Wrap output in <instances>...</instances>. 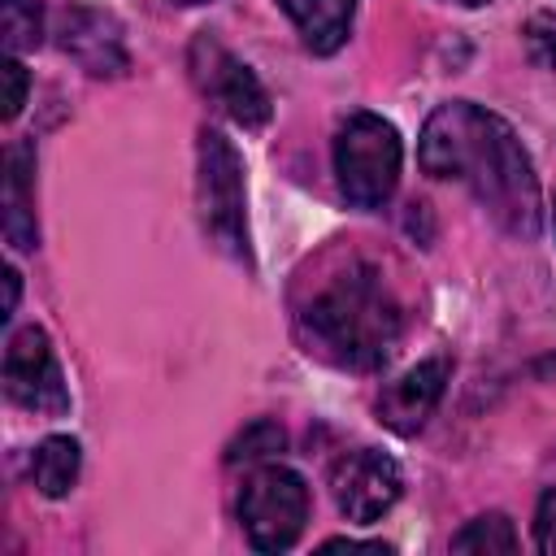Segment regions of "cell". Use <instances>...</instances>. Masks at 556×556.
<instances>
[{"label": "cell", "instance_id": "5", "mask_svg": "<svg viewBox=\"0 0 556 556\" xmlns=\"http://www.w3.org/2000/svg\"><path fill=\"white\" fill-rule=\"evenodd\" d=\"M239 521L256 552H287L308 521V486L287 465H265L243 482Z\"/></svg>", "mask_w": 556, "mask_h": 556}, {"label": "cell", "instance_id": "10", "mask_svg": "<svg viewBox=\"0 0 556 556\" xmlns=\"http://www.w3.org/2000/svg\"><path fill=\"white\" fill-rule=\"evenodd\" d=\"M443 387H447V361L443 356L413 365L408 374L387 382V391L378 395V421L391 426L395 434H417L430 421V413L439 408Z\"/></svg>", "mask_w": 556, "mask_h": 556}, {"label": "cell", "instance_id": "15", "mask_svg": "<svg viewBox=\"0 0 556 556\" xmlns=\"http://www.w3.org/2000/svg\"><path fill=\"white\" fill-rule=\"evenodd\" d=\"M0 35L9 52H30L43 39V9L39 0H0Z\"/></svg>", "mask_w": 556, "mask_h": 556}, {"label": "cell", "instance_id": "17", "mask_svg": "<svg viewBox=\"0 0 556 556\" xmlns=\"http://www.w3.org/2000/svg\"><path fill=\"white\" fill-rule=\"evenodd\" d=\"M526 52L534 65L556 70V13H534L526 26Z\"/></svg>", "mask_w": 556, "mask_h": 556}, {"label": "cell", "instance_id": "4", "mask_svg": "<svg viewBox=\"0 0 556 556\" xmlns=\"http://www.w3.org/2000/svg\"><path fill=\"white\" fill-rule=\"evenodd\" d=\"M200 217L222 252L248 261V213H243V161L222 130H200Z\"/></svg>", "mask_w": 556, "mask_h": 556}, {"label": "cell", "instance_id": "18", "mask_svg": "<svg viewBox=\"0 0 556 556\" xmlns=\"http://www.w3.org/2000/svg\"><path fill=\"white\" fill-rule=\"evenodd\" d=\"M22 104H26V70H22L17 56L9 52V56L0 61V117L13 122V117L22 113Z\"/></svg>", "mask_w": 556, "mask_h": 556}, {"label": "cell", "instance_id": "13", "mask_svg": "<svg viewBox=\"0 0 556 556\" xmlns=\"http://www.w3.org/2000/svg\"><path fill=\"white\" fill-rule=\"evenodd\" d=\"M78 465H83L78 443H74L70 434H48V439L35 447V456H30V478H35V486H39L48 500H61V495H70L74 482H78Z\"/></svg>", "mask_w": 556, "mask_h": 556}, {"label": "cell", "instance_id": "2", "mask_svg": "<svg viewBox=\"0 0 556 556\" xmlns=\"http://www.w3.org/2000/svg\"><path fill=\"white\" fill-rule=\"evenodd\" d=\"M300 326L308 352L339 369L369 374L387 365L400 343V304L378 269L352 265L308 300Z\"/></svg>", "mask_w": 556, "mask_h": 556}, {"label": "cell", "instance_id": "21", "mask_svg": "<svg viewBox=\"0 0 556 556\" xmlns=\"http://www.w3.org/2000/svg\"><path fill=\"white\" fill-rule=\"evenodd\" d=\"M13 308H17V269H4V321L13 317Z\"/></svg>", "mask_w": 556, "mask_h": 556}, {"label": "cell", "instance_id": "12", "mask_svg": "<svg viewBox=\"0 0 556 556\" xmlns=\"http://www.w3.org/2000/svg\"><path fill=\"white\" fill-rule=\"evenodd\" d=\"M282 9L291 13V22L300 26V35L313 52L343 48L352 17H356V0H282Z\"/></svg>", "mask_w": 556, "mask_h": 556}, {"label": "cell", "instance_id": "11", "mask_svg": "<svg viewBox=\"0 0 556 556\" xmlns=\"http://www.w3.org/2000/svg\"><path fill=\"white\" fill-rule=\"evenodd\" d=\"M30 174H35V148L30 143H13L9 156H4V191H0V204H4V239L26 252L35 248V187H30Z\"/></svg>", "mask_w": 556, "mask_h": 556}, {"label": "cell", "instance_id": "1", "mask_svg": "<svg viewBox=\"0 0 556 556\" xmlns=\"http://www.w3.org/2000/svg\"><path fill=\"white\" fill-rule=\"evenodd\" d=\"M421 169L434 178L465 182L478 204L517 239H534L543 226V200L539 178L530 165V152L521 148L517 130L469 100L439 104L421 130Z\"/></svg>", "mask_w": 556, "mask_h": 556}, {"label": "cell", "instance_id": "22", "mask_svg": "<svg viewBox=\"0 0 556 556\" xmlns=\"http://www.w3.org/2000/svg\"><path fill=\"white\" fill-rule=\"evenodd\" d=\"M452 4H465V9H478V4H491V0H452Z\"/></svg>", "mask_w": 556, "mask_h": 556}, {"label": "cell", "instance_id": "8", "mask_svg": "<svg viewBox=\"0 0 556 556\" xmlns=\"http://www.w3.org/2000/svg\"><path fill=\"white\" fill-rule=\"evenodd\" d=\"M400 486H404L400 465L378 447L348 452L330 473V495H334L339 513L348 521H361V526L378 521L400 500Z\"/></svg>", "mask_w": 556, "mask_h": 556}, {"label": "cell", "instance_id": "3", "mask_svg": "<svg viewBox=\"0 0 556 556\" xmlns=\"http://www.w3.org/2000/svg\"><path fill=\"white\" fill-rule=\"evenodd\" d=\"M404 143L400 130L378 113H352L334 139V174L356 208H378L400 182Z\"/></svg>", "mask_w": 556, "mask_h": 556}, {"label": "cell", "instance_id": "20", "mask_svg": "<svg viewBox=\"0 0 556 556\" xmlns=\"http://www.w3.org/2000/svg\"><path fill=\"white\" fill-rule=\"evenodd\" d=\"M326 552H391L387 543H361V539H326Z\"/></svg>", "mask_w": 556, "mask_h": 556}, {"label": "cell", "instance_id": "16", "mask_svg": "<svg viewBox=\"0 0 556 556\" xmlns=\"http://www.w3.org/2000/svg\"><path fill=\"white\" fill-rule=\"evenodd\" d=\"M287 447V434H282V426L278 421H252V426H243L235 439H230V447H226V465H243V460H265V456H274V452H282Z\"/></svg>", "mask_w": 556, "mask_h": 556}, {"label": "cell", "instance_id": "6", "mask_svg": "<svg viewBox=\"0 0 556 556\" xmlns=\"http://www.w3.org/2000/svg\"><path fill=\"white\" fill-rule=\"evenodd\" d=\"M4 391H9L13 404H22L30 413L61 417L70 408V391H65L56 352H52V343L39 326H26L9 339V348H4Z\"/></svg>", "mask_w": 556, "mask_h": 556}, {"label": "cell", "instance_id": "19", "mask_svg": "<svg viewBox=\"0 0 556 556\" xmlns=\"http://www.w3.org/2000/svg\"><path fill=\"white\" fill-rule=\"evenodd\" d=\"M534 543H539V552H552V556H556V486L539 500V513H534Z\"/></svg>", "mask_w": 556, "mask_h": 556}, {"label": "cell", "instance_id": "7", "mask_svg": "<svg viewBox=\"0 0 556 556\" xmlns=\"http://www.w3.org/2000/svg\"><path fill=\"white\" fill-rule=\"evenodd\" d=\"M191 74H195L200 91L222 113H230L243 130H256V126L269 122V96H265L261 78L239 56H230L217 39H195V48H191Z\"/></svg>", "mask_w": 556, "mask_h": 556}, {"label": "cell", "instance_id": "9", "mask_svg": "<svg viewBox=\"0 0 556 556\" xmlns=\"http://www.w3.org/2000/svg\"><path fill=\"white\" fill-rule=\"evenodd\" d=\"M61 52L74 56L87 74L96 78H117L126 74L130 56H126V39H122V26L113 13L104 9H87V4H74L61 13Z\"/></svg>", "mask_w": 556, "mask_h": 556}, {"label": "cell", "instance_id": "23", "mask_svg": "<svg viewBox=\"0 0 556 556\" xmlns=\"http://www.w3.org/2000/svg\"><path fill=\"white\" fill-rule=\"evenodd\" d=\"M174 4H204V0H174Z\"/></svg>", "mask_w": 556, "mask_h": 556}, {"label": "cell", "instance_id": "14", "mask_svg": "<svg viewBox=\"0 0 556 556\" xmlns=\"http://www.w3.org/2000/svg\"><path fill=\"white\" fill-rule=\"evenodd\" d=\"M452 552H517V530L504 513H482L473 521H465V530H456L452 539Z\"/></svg>", "mask_w": 556, "mask_h": 556}]
</instances>
